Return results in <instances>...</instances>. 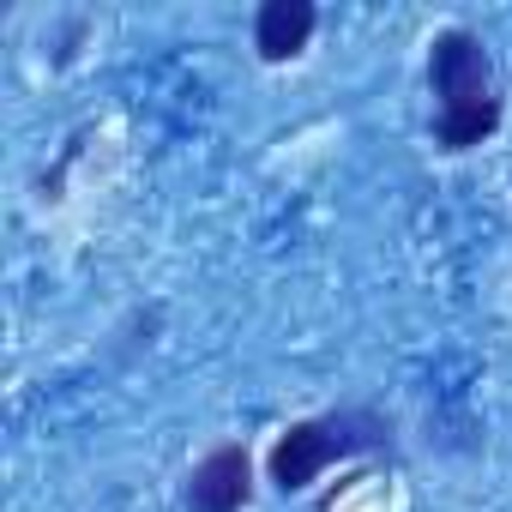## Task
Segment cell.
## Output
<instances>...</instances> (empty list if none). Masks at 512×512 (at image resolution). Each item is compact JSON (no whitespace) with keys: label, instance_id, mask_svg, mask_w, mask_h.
I'll list each match as a JSON object with an SVG mask.
<instances>
[{"label":"cell","instance_id":"cell-1","mask_svg":"<svg viewBox=\"0 0 512 512\" xmlns=\"http://www.w3.org/2000/svg\"><path fill=\"white\" fill-rule=\"evenodd\" d=\"M428 79H434V97H440L434 133H440L446 151H470V145H482V139L500 127L494 67H488V49H482L470 31H440V37H434Z\"/></svg>","mask_w":512,"mask_h":512},{"label":"cell","instance_id":"cell-2","mask_svg":"<svg viewBox=\"0 0 512 512\" xmlns=\"http://www.w3.org/2000/svg\"><path fill=\"white\" fill-rule=\"evenodd\" d=\"M386 440V422L380 416H362V410H344V416H320V422H296L278 446H272V482L284 494H302L332 458H350L356 446H380Z\"/></svg>","mask_w":512,"mask_h":512},{"label":"cell","instance_id":"cell-3","mask_svg":"<svg viewBox=\"0 0 512 512\" xmlns=\"http://www.w3.org/2000/svg\"><path fill=\"white\" fill-rule=\"evenodd\" d=\"M247 452L217 446L193 476H187V512H241L247 506Z\"/></svg>","mask_w":512,"mask_h":512},{"label":"cell","instance_id":"cell-4","mask_svg":"<svg viewBox=\"0 0 512 512\" xmlns=\"http://www.w3.org/2000/svg\"><path fill=\"white\" fill-rule=\"evenodd\" d=\"M308 37H314V7H308V0H266V7H260L253 43H260L266 61H290V55H302Z\"/></svg>","mask_w":512,"mask_h":512}]
</instances>
